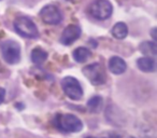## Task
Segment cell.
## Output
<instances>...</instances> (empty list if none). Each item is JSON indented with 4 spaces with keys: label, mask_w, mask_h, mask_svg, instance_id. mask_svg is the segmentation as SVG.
Segmentation results:
<instances>
[{
    "label": "cell",
    "mask_w": 157,
    "mask_h": 138,
    "mask_svg": "<svg viewBox=\"0 0 157 138\" xmlns=\"http://www.w3.org/2000/svg\"><path fill=\"white\" fill-rule=\"evenodd\" d=\"M54 125L65 133H78L83 129V123L74 114H57Z\"/></svg>",
    "instance_id": "6da1fadb"
},
{
    "label": "cell",
    "mask_w": 157,
    "mask_h": 138,
    "mask_svg": "<svg viewBox=\"0 0 157 138\" xmlns=\"http://www.w3.org/2000/svg\"><path fill=\"white\" fill-rule=\"evenodd\" d=\"M14 28L16 33L20 34L22 37L29 38V39L37 38L39 35V31L35 23L30 18H25V16H20L14 21Z\"/></svg>",
    "instance_id": "7a4b0ae2"
},
{
    "label": "cell",
    "mask_w": 157,
    "mask_h": 138,
    "mask_svg": "<svg viewBox=\"0 0 157 138\" xmlns=\"http://www.w3.org/2000/svg\"><path fill=\"white\" fill-rule=\"evenodd\" d=\"M83 75L94 85L103 84L105 82V80H107V73H105V67L99 63L90 64V65L84 67Z\"/></svg>",
    "instance_id": "3957f363"
},
{
    "label": "cell",
    "mask_w": 157,
    "mask_h": 138,
    "mask_svg": "<svg viewBox=\"0 0 157 138\" xmlns=\"http://www.w3.org/2000/svg\"><path fill=\"white\" fill-rule=\"evenodd\" d=\"M88 12L97 20H107L112 15L113 7L109 0H96L88 8Z\"/></svg>",
    "instance_id": "277c9868"
},
{
    "label": "cell",
    "mask_w": 157,
    "mask_h": 138,
    "mask_svg": "<svg viewBox=\"0 0 157 138\" xmlns=\"http://www.w3.org/2000/svg\"><path fill=\"white\" fill-rule=\"evenodd\" d=\"M1 54L8 64H17L21 61L20 44L13 40H8L1 44Z\"/></svg>",
    "instance_id": "5b68a950"
},
{
    "label": "cell",
    "mask_w": 157,
    "mask_h": 138,
    "mask_svg": "<svg viewBox=\"0 0 157 138\" xmlns=\"http://www.w3.org/2000/svg\"><path fill=\"white\" fill-rule=\"evenodd\" d=\"M61 88L65 94L72 101H80L83 97V89L75 78L65 77L61 80Z\"/></svg>",
    "instance_id": "8992f818"
},
{
    "label": "cell",
    "mask_w": 157,
    "mask_h": 138,
    "mask_svg": "<svg viewBox=\"0 0 157 138\" xmlns=\"http://www.w3.org/2000/svg\"><path fill=\"white\" fill-rule=\"evenodd\" d=\"M40 18L43 21L45 24L48 25H56L59 24L61 22V13L59 11V9L56 6L53 5H48L45 6L43 9L40 12Z\"/></svg>",
    "instance_id": "52a82bcc"
},
{
    "label": "cell",
    "mask_w": 157,
    "mask_h": 138,
    "mask_svg": "<svg viewBox=\"0 0 157 138\" xmlns=\"http://www.w3.org/2000/svg\"><path fill=\"white\" fill-rule=\"evenodd\" d=\"M81 28L78 25H69L65 28L60 37V43L63 45H70L81 37Z\"/></svg>",
    "instance_id": "ba28073f"
},
{
    "label": "cell",
    "mask_w": 157,
    "mask_h": 138,
    "mask_svg": "<svg viewBox=\"0 0 157 138\" xmlns=\"http://www.w3.org/2000/svg\"><path fill=\"white\" fill-rule=\"evenodd\" d=\"M109 69L114 75H122L126 71L127 65L123 58L118 56H113L109 61Z\"/></svg>",
    "instance_id": "9c48e42d"
},
{
    "label": "cell",
    "mask_w": 157,
    "mask_h": 138,
    "mask_svg": "<svg viewBox=\"0 0 157 138\" xmlns=\"http://www.w3.org/2000/svg\"><path fill=\"white\" fill-rule=\"evenodd\" d=\"M137 65L139 69L143 73H154L155 71V61L151 56L141 57L137 61Z\"/></svg>",
    "instance_id": "30bf717a"
},
{
    "label": "cell",
    "mask_w": 157,
    "mask_h": 138,
    "mask_svg": "<svg viewBox=\"0 0 157 138\" xmlns=\"http://www.w3.org/2000/svg\"><path fill=\"white\" fill-rule=\"evenodd\" d=\"M112 36L116 39H125L128 35V27L125 23L123 22H118L112 28Z\"/></svg>",
    "instance_id": "8fae6325"
},
{
    "label": "cell",
    "mask_w": 157,
    "mask_h": 138,
    "mask_svg": "<svg viewBox=\"0 0 157 138\" xmlns=\"http://www.w3.org/2000/svg\"><path fill=\"white\" fill-rule=\"evenodd\" d=\"M92 56V53L88 50L87 48H84V46H80V48L75 49L73 51V58L78 63H84V61H87L90 57Z\"/></svg>",
    "instance_id": "7c38bea8"
},
{
    "label": "cell",
    "mask_w": 157,
    "mask_h": 138,
    "mask_svg": "<svg viewBox=\"0 0 157 138\" xmlns=\"http://www.w3.org/2000/svg\"><path fill=\"white\" fill-rule=\"evenodd\" d=\"M48 58V53L41 48H35L31 52V61L36 65H42Z\"/></svg>",
    "instance_id": "4fadbf2b"
},
{
    "label": "cell",
    "mask_w": 157,
    "mask_h": 138,
    "mask_svg": "<svg viewBox=\"0 0 157 138\" xmlns=\"http://www.w3.org/2000/svg\"><path fill=\"white\" fill-rule=\"evenodd\" d=\"M139 50L141 51L144 55H146V56H155V55H156V52H157L156 43H155L154 41L153 42L144 41L140 44Z\"/></svg>",
    "instance_id": "5bb4252c"
},
{
    "label": "cell",
    "mask_w": 157,
    "mask_h": 138,
    "mask_svg": "<svg viewBox=\"0 0 157 138\" xmlns=\"http://www.w3.org/2000/svg\"><path fill=\"white\" fill-rule=\"evenodd\" d=\"M102 97L100 96H94L87 101V108L92 113H97L101 110L102 107Z\"/></svg>",
    "instance_id": "9a60e30c"
},
{
    "label": "cell",
    "mask_w": 157,
    "mask_h": 138,
    "mask_svg": "<svg viewBox=\"0 0 157 138\" xmlns=\"http://www.w3.org/2000/svg\"><path fill=\"white\" fill-rule=\"evenodd\" d=\"M5 96H6V90L2 88H0V104H2L5 101Z\"/></svg>",
    "instance_id": "2e32d148"
},
{
    "label": "cell",
    "mask_w": 157,
    "mask_h": 138,
    "mask_svg": "<svg viewBox=\"0 0 157 138\" xmlns=\"http://www.w3.org/2000/svg\"><path fill=\"white\" fill-rule=\"evenodd\" d=\"M108 138H122L120 135H117V134H115V133H112V134H110L109 136H108Z\"/></svg>",
    "instance_id": "e0dca14e"
},
{
    "label": "cell",
    "mask_w": 157,
    "mask_h": 138,
    "mask_svg": "<svg viewBox=\"0 0 157 138\" xmlns=\"http://www.w3.org/2000/svg\"><path fill=\"white\" fill-rule=\"evenodd\" d=\"M86 138H96V137H93V136H90V137H86Z\"/></svg>",
    "instance_id": "ac0fdd59"
},
{
    "label": "cell",
    "mask_w": 157,
    "mask_h": 138,
    "mask_svg": "<svg viewBox=\"0 0 157 138\" xmlns=\"http://www.w3.org/2000/svg\"><path fill=\"white\" fill-rule=\"evenodd\" d=\"M128 138H136V137H133V136H129Z\"/></svg>",
    "instance_id": "d6986e66"
}]
</instances>
